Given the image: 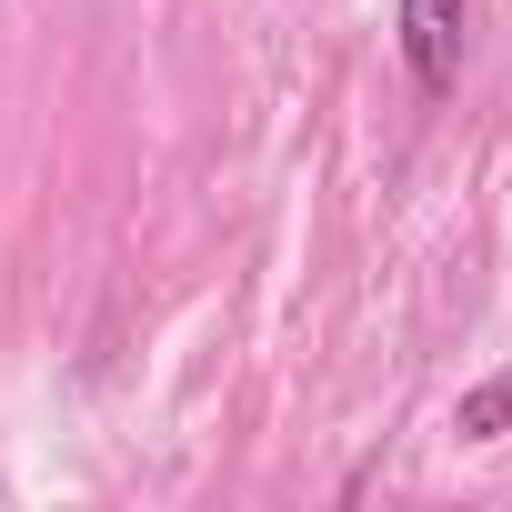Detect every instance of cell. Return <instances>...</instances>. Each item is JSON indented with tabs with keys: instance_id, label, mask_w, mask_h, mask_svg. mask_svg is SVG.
Returning <instances> with one entry per match:
<instances>
[{
	"instance_id": "obj_1",
	"label": "cell",
	"mask_w": 512,
	"mask_h": 512,
	"mask_svg": "<svg viewBox=\"0 0 512 512\" xmlns=\"http://www.w3.org/2000/svg\"><path fill=\"white\" fill-rule=\"evenodd\" d=\"M462 21H472V0H392V31H402V61L422 91H452L462 71Z\"/></svg>"
},
{
	"instance_id": "obj_2",
	"label": "cell",
	"mask_w": 512,
	"mask_h": 512,
	"mask_svg": "<svg viewBox=\"0 0 512 512\" xmlns=\"http://www.w3.org/2000/svg\"><path fill=\"white\" fill-rule=\"evenodd\" d=\"M502 412H512V382H482V392L462 402V432L482 442V432H502Z\"/></svg>"
}]
</instances>
